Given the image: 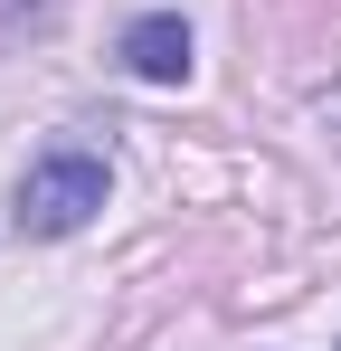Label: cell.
Here are the masks:
<instances>
[{"label":"cell","instance_id":"6da1fadb","mask_svg":"<svg viewBox=\"0 0 341 351\" xmlns=\"http://www.w3.org/2000/svg\"><path fill=\"white\" fill-rule=\"evenodd\" d=\"M105 209V162L95 152H48L19 180V237H66Z\"/></svg>","mask_w":341,"mask_h":351},{"label":"cell","instance_id":"7a4b0ae2","mask_svg":"<svg viewBox=\"0 0 341 351\" xmlns=\"http://www.w3.org/2000/svg\"><path fill=\"white\" fill-rule=\"evenodd\" d=\"M123 66L152 76V86H170V76L190 66V29H180V19H133V29H123Z\"/></svg>","mask_w":341,"mask_h":351}]
</instances>
